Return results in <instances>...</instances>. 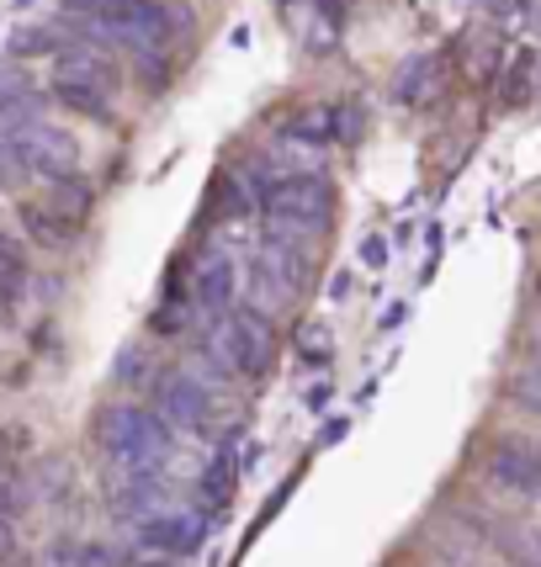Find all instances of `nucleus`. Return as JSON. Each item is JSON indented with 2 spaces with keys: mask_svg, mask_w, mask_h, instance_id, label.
<instances>
[{
  "mask_svg": "<svg viewBox=\"0 0 541 567\" xmlns=\"http://www.w3.org/2000/svg\"><path fill=\"white\" fill-rule=\"evenodd\" d=\"M345 292H350V276H335V281H329V297H335V302H340Z\"/></svg>",
  "mask_w": 541,
  "mask_h": 567,
  "instance_id": "nucleus-32",
  "label": "nucleus"
},
{
  "mask_svg": "<svg viewBox=\"0 0 541 567\" xmlns=\"http://www.w3.org/2000/svg\"><path fill=\"white\" fill-rule=\"evenodd\" d=\"M345 435H350V420H329V424L319 430V445H340Z\"/></svg>",
  "mask_w": 541,
  "mask_h": 567,
  "instance_id": "nucleus-28",
  "label": "nucleus"
},
{
  "mask_svg": "<svg viewBox=\"0 0 541 567\" xmlns=\"http://www.w3.org/2000/svg\"><path fill=\"white\" fill-rule=\"evenodd\" d=\"M361 138V106H335V144H356Z\"/></svg>",
  "mask_w": 541,
  "mask_h": 567,
  "instance_id": "nucleus-23",
  "label": "nucleus"
},
{
  "mask_svg": "<svg viewBox=\"0 0 541 567\" xmlns=\"http://www.w3.org/2000/svg\"><path fill=\"white\" fill-rule=\"evenodd\" d=\"M22 91H32L22 64H17V59H11V64H0V96H22Z\"/></svg>",
  "mask_w": 541,
  "mask_h": 567,
  "instance_id": "nucleus-25",
  "label": "nucleus"
},
{
  "mask_svg": "<svg viewBox=\"0 0 541 567\" xmlns=\"http://www.w3.org/2000/svg\"><path fill=\"white\" fill-rule=\"evenodd\" d=\"M43 117V96H32V91H22V96H0V138H11L17 127L38 123Z\"/></svg>",
  "mask_w": 541,
  "mask_h": 567,
  "instance_id": "nucleus-22",
  "label": "nucleus"
},
{
  "mask_svg": "<svg viewBox=\"0 0 541 567\" xmlns=\"http://www.w3.org/2000/svg\"><path fill=\"white\" fill-rule=\"evenodd\" d=\"M17 181V165H11V148H6V138H0V192Z\"/></svg>",
  "mask_w": 541,
  "mask_h": 567,
  "instance_id": "nucleus-29",
  "label": "nucleus"
},
{
  "mask_svg": "<svg viewBox=\"0 0 541 567\" xmlns=\"http://www.w3.org/2000/svg\"><path fill=\"white\" fill-rule=\"evenodd\" d=\"M59 49V32L53 27H38V22H27V27H17L11 38H6V53L22 64V59H32V53H53Z\"/></svg>",
  "mask_w": 541,
  "mask_h": 567,
  "instance_id": "nucleus-21",
  "label": "nucleus"
},
{
  "mask_svg": "<svg viewBox=\"0 0 541 567\" xmlns=\"http://www.w3.org/2000/svg\"><path fill=\"white\" fill-rule=\"evenodd\" d=\"M6 148H11V165H17V175H38V181H49V175H64V171H80V144H74L64 127L53 123H27L17 127L11 138H6Z\"/></svg>",
  "mask_w": 541,
  "mask_h": 567,
  "instance_id": "nucleus-4",
  "label": "nucleus"
},
{
  "mask_svg": "<svg viewBox=\"0 0 541 567\" xmlns=\"http://www.w3.org/2000/svg\"><path fill=\"white\" fill-rule=\"evenodd\" d=\"M96 441L112 467H165L171 462V424L144 403H112L96 420Z\"/></svg>",
  "mask_w": 541,
  "mask_h": 567,
  "instance_id": "nucleus-2",
  "label": "nucleus"
},
{
  "mask_svg": "<svg viewBox=\"0 0 541 567\" xmlns=\"http://www.w3.org/2000/svg\"><path fill=\"white\" fill-rule=\"evenodd\" d=\"M149 409L171 424V430H202V424H207V409H213V393L197 388L181 367H165L149 377Z\"/></svg>",
  "mask_w": 541,
  "mask_h": 567,
  "instance_id": "nucleus-5",
  "label": "nucleus"
},
{
  "mask_svg": "<svg viewBox=\"0 0 541 567\" xmlns=\"http://www.w3.org/2000/svg\"><path fill=\"white\" fill-rule=\"evenodd\" d=\"M499 488H516V494H541V462L520 445H493L489 467H483Z\"/></svg>",
  "mask_w": 541,
  "mask_h": 567,
  "instance_id": "nucleus-11",
  "label": "nucleus"
},
{
  "mask_svg": "<svg viewBox=\"0 0 541 567\" xmlns=\"http://www.w3.org/2000/svg\"><path fill=\"white\" fill-rule=\"evenodd\" d=\"M207 346L234 367V377H266L276 367V323L261 319L255 308H228L207 319Z\"/></svg>",
  "mask_w": 541,
  "mask_h": 567,
  "instance_id": "nucleus-3",
  "label": "nucleus"
},
{
  "mask_svg": "<svg viewBox=\"0 0 541 567\" xmlns=\"http://www.w3.org/2000/svg\"><path fill=\"white\" fill-rule=\"evenodd\" d=\"M282 144H308V148L335 144V106H297L287 127H282Z\"/></svg>",
  "mask_w": 541,
  "mask_h": 567,
  "instance_id": "nucleus-16",
  "label": "nucleus"
},
{
  "mask_svg": "<svg viewBox=\"0 0 541 567\" xmlns=\"http://www.w3.org/2000/svg\"><path fill=\"white\" fill-rule=\"evenodd\" d=\"M525 80H531V59H520L516 74H510V85H504V101H520V91H525Z\"/></svg>",
  "mask_w": 541,
  "mask_h": 567,
  "instance_id": "nucleus-27",
  "label": "nucleus"
},
{
  "mask_svg": "<svg viewBox=\"0 0 541 567\" xmlns=\"http://www.w3.org/2000/svg\"><path fill=\"white\" fill-rule=\"evenodd\" d=\"M261 213H266V234H276V239H297V245L319 239L329 228V213H335V186L319 171L276 175L261 192Z\"/></svg>",
  "mask_w": 541,
  "mask_h": 567,
  "instance_id": "nucleus-1",
  "label": "nucleus"
},
{
  "mask_svg": "<svg viewBox=\"0 0 541 567\" xmlns=\"http://www.w3.org/2000/svg\"><path fill=\"white\" fill-rule=\"evenodd\" d=\"M404 319H409V302H394V308L382 313V329H398Z\"/></svg>",
  "mask_w": 541,
  "mask_h": 567,
  "instance_id": "nucleus-30",
  "label": "nucleus"
},
{
  "mask_svg": "<svg viewBox=\"0 0 541 567\" xmlns=\"http://www.w3.org/2000/svg\"><path fill=\"white\" fill-rule=\"evenodd\" d=\"M59 213V218L70 223H85L91 218V207H96V192H91V181L80 171H64V175H49V197H43Z\"/></svg>",
  "mask_w": 541,
  "mask_h": 567,
  "instance_id": "nucleus-13",
  "label": "nucleus"
},
{
  "mask_svg": "<svg viewBox=\"0 0 541 567\" xmlns=\"http://www.w3.org/2000/svg\"><path fill=\"white\" fill-rule=\"evenodd\" d=\"M234 297H239V266L228 260V255H213L197 276H192V308L207 313V319H218L234 308Z\"/></svg>",
  "mask_w": 541,
  "mask_h": 567,
  "instance_id": "nucleus-9",
  "label": "nucleus"
},
{
  "mask_svg": "<svg viewBox=\"0 0 541 567\" xmlns=\"http://www.w3.org/2000/svg\"><path fill=\"white\" fill-rule=\"evenodd\" d=\"M181 371H186L197 388H207V393H223V388L234 382V367H228V361H223V355L207 346V340H202V346L192 350L186 361H181Z\"/></svg>",
  "mask_w": 541,
  "mask_h": 567,
  "instance_id": "nucleus-19",
  "label": "nucleus"
},
{
  "mask_svg": "<svg viewBox=\"0 0 541 567\" xmlns=\"http://www.w3.org/2000/svg\"><path fill=\"white\" fill-rule=\"evenodd\" d=\"M329 393H335L329 382H319V388H308V409H324V403H329Z\"/></svg>",
  "mask_w": 541,
  "mask_h": 567,
  "instance_id": "nucleus-31",
  "label": "nucleus"
},
{
  "mask_svg": "<svg viewBox=\"0 0 541 567\" xmlns=\"http://www.w3.org/2000/svg\"><path fill=\"white\" fill-rule=\"evenodd\" d=\"M361 266H367V271H382V266H388V239H382V234H367V239H361Z\"/></svg>",
  "mask_w": 541,
  "mask_h": 567,
  "instance_id": "nucleus-24",
  "label": "nucleus"
},
{
  "mask_svg": "<svg viewBox=\"0 0 541 567\" xmlns=\"http://www.w3.org/2000/svg\"><path fill=\"white\" fill-rule=\"evenodd\" d=\"M293 302H297V292L293 287H282L270 271H261L255 260H249V276H245V308H255L261 319H282V313H293Z\"/></svg>",
  "mask_w": 541,
  "mask_h": 567,
  "instance_id": "nucleus-14",
  "label": "nucleus"
},
{
  "mask_svg": "<svg viewBox=\"0 0 541 567\" xmlns=\"http://www.w3.org/2000/svg\"><path fill=\"white\" fill-rule=\"evenodd\" d=\"M53 96L64 101L70 112L91 117V123H112V101H106V91L85 85V80H64V74H53Z\"/></svg>",
  "mask_w": 541,
  "mask_h": 567,
  "instance_id": "nucleus-18",
  "label": "nucleus"
},
{
  "mask_svg": "<svg viewBox=\"0 0 541 567\" xmlns=\"http://www.w3.org/2000/svg\"><path fill=\"white\" fill-rule=\"evenodd\" d=\"M112 371H118L123 382H139V377H144V350H139V346H127L123 355H118V367H112Z\"/></svg>",
  "mask_w": 541,
  "mask_h": 567,
  "instance_id": "nucleus-26",
  "label": "nucleus"
},
{
  "mask_svg": "<svg viewBox=\"0 0 541 567\" xmlns=\"http://www.w3.org/2000/svg\"><path fill=\"white\" fill-rule=\"evenodd\" d=\"M112 509L118 519H149L165 509V477L160 467H118V488H112Z\"/></svg>",
  "mask_w": 541,
  "mask_h": 567,
  "instance_id": "nucleus-7",
  "label": "nucleus"
},
{
  "mask_svg": "<svg viewBox=\"0 0 541 567\" xmlns=\"http://www.w3.org/2000/svg\"><path fill=\"white\" fill-rule=\"evenodd\" d=\"M202 530H207V515H149L139 519V542L149 551H171V557H186V551H197Z\"/></svg>",
  "mask_w": 541,
  "mask_h": 567,
  "instance_id": "nucleus-8",
  "label": "nucleus"
},
{
  "mask_svg": "<svg viewBox=\"0 0 541 567\" xmlns=\"http://www.w3.org/2000/svg\"><path fill=\"white\" fill-rule=\"evenodd\" d=\"M255 266L270 271L282 287H293V292H303V287H308V276H314L308 249L297 245V239H276V234H266V245H261V255H255Z\"/></svg>",
  "mask_w": 541,
  "mask_h": 567,
  "instance_id": "nucleus-10",
  "label": "nucleus"
},
{
  "mask_svg": "<svg viewBox=\"0 0 541 567\" xmlns=\"http://www.w3.org/2000/svg\"><path fill=\"white\" fill-rule=\"evenodd\" d=\"M22 234L27 239H38L43 249H70L74 245V234H80V223H70V218H59L49 202H22Z\"/></svg>",
  "mask_w": 541,
  "mask_h": 567,
  "instance_id": "nucleus-12",
  "label": "nucleus"
},
{
  "mask_svg": "<svg viewBox=\"0 0 541 567\" xmlns=\"http://www.w3.org/2000/svg\"><path fill=\"white\" fill-rule=\"evenodd\" d=\"M297 361H308V367H329L335 361V334L324 329V323H297Z\"/></svg>",
  "mask_w": 541,
  "mask_h": 567,
  "instance_id": "nucleus-20",
  "label": "nucleus"
},
{
  "mask_svg": "<svg viewBox=\"0 0 541 567\" xmlns=\"http://www.w3.org/2000/svg\"><path fill=\"white\" fill-rule=\"evenodd\" d=\"M53 74H64V80H85V85H96V91H118V64H112V53L91 43V38H74V43H59L53 49Z\"/></svg>",
  "mask_w": 541,
  "mask_h": 567,
  "instance_id": "nucleus-6",
  "label": "nucleus"
},
{
  "mask_svg": "<svg viewBox=\"0 0 541 567\" xmlns=\"http://www.w3.org/2000/svg\"><path fill=\"white\" fill-rule=\"evenodd\" d=\"M234 467H239V456H234V435H223V445L213 451V462L202 467L197 477V498L207 509H223L228 494H234Z\"/></svg>",
  "mask_w": 541,
  "mask_h": 567,
  "instance_id": "nucleus-15",
  "label": "nucleus"
},
{
  "mask_svg": "<svg viewBox=\"0 0 541 567\" xmlns=\"http://www.w3.org/2000/svg\"><path fill=\"white\" fill-rule=\"evenodd\" d=\"M430 85H436V53H409L394 74V101L398 106H415V101L430 96Z\"/></svg>",
  "mask_w": 541,
  "mask_h": 567,
  "instance_id": "nucleus-17",
  "label": "nucleus"
}]
</instances>
